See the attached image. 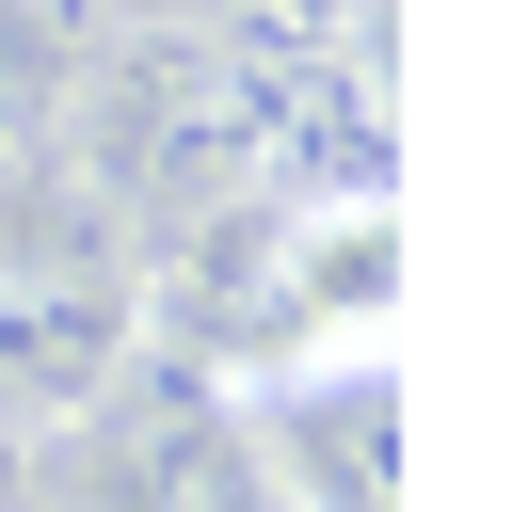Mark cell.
<instances>
[{
    "instance_id": "6da1fadb",
    "label": "cell",
    "mask_w": 512,
    "mask_h": 512,
    "mask_svg": "<svg viewBox=\"0 0 512 512\" xmlns=\"http://www.w3.org/2000/svg\"><path fill=\"white\" fill-rule=\"evenodd\" d=\"M144 336V272L96 192H0V432H80Z\"/></svg>"
}]
</instances>
